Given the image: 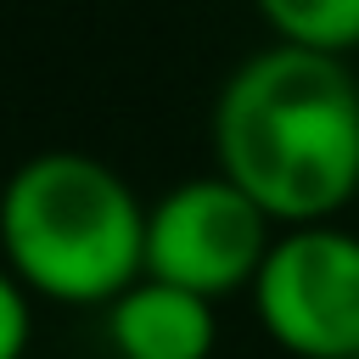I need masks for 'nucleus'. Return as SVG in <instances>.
<instances>
[{"mask_svg": "<svg viewBox=\"0 0 359 359\" xmlns=\"http://www.w3.org/2000/svg\"><path fill=\"white\" fill-rule=\"evenodd\" d=\"M213 151L269 219L325 224L359 191V79L342 56L269 45L224 79Z\"/></svg>", "mask_w": 359, "mask_h": 359, "instance_id": "f257e3e1", "label": "nucleus"}, {"mask_svg": "<svg viewBox=\"0 0 359 359\" xmlns=\"http://www.w3.org/2000/svg\"><path fill=\"white\" fill-rule=\"evenodd\" d=\"M258 17L280 34V45L348 56L359 45V0H252Z\"/></svg>", "mask_w": 359, "mask_h": 359, "instance_id": "423d86ee", "label": "nucleus"}, {"mask_svg": "<svg viewBox=\"0 0 359 359\" xmlns=\"http://www.w3.org/2000/svg\"><path fill=\"white\" fill-rule=\"evenodd\" d=\"M269 213L230 185L224 174L180 180L146 208V258L140 275L185 286L196 297H219L236 286H252L264 252H269Z\"/></svg>", "mask_w": 359, "mask_h": 359, "instance_id": "20e7f679", "label": "nucleus"}, {"mask_svg": "<svg viewBox=\"0 0 359 359\" xmlns=\"http://www.w3.org/2000/svg\"><path fill=\"white\" fill-rule=\"evenodd\" d=\"M264 331L303 359L359 353V236L342 224H292L252 275Z\"/></svg>", "mask_w": 359, "mask_h": 359, "instance_id": "7ed1b4c3", "label": "nucleus"}, {"mask_svg": "<svg viewBox=\"0 0 359 359\" xmlns=\"http://www.w3.org/2000/svg\"><path fill=\"white\" fill-rule=\"evenodd\" d=\"M348 359H359V353H348Z\"/></svg>", "mask_w": 359, "mask_h": 359, "instance_id": "6e6552de", "label": "nucleus"}, {"mask_svg": "<svg viewBox=\"0 0 359 359\" xmlns=\"http://www.w3.org/2000/svg\"><path fill=\"white\" fill-rule=\"evenodd\" d=\"M6 269L62 303H112L140 280L146 208L118 168L84 151H39L0 191Z\"/></svg>", "mask_w": 359, "mask_h": 359, "instance_id": "f03ea898", "label": "nucleus"}, {"mask_svg": "<svg viewBox=\"0 0 359 359\" xmlns=\"http://www.w3.org/2000/svg\"><path fill=\"white\" fill-rule=\"evenodd\" d=\"M28 337H34L28 292H22V280H17V275L0 264V359H22Z\"/></svg>", "mask_w": 359, "mask_h": 359, "instance_id": "0eeeda50", "label": "nucleus"}, {"mask_svg": "<svg viewBox=\"0 0 359 359\" xmlns=\"http://www.w3.org/2000/svg\"><path fill=\"white\" fill-rule=\"evenodd\" d=\"M107 337L118 359H208L219 342V320L208 297L140 275L107 303Z\"/></svg>", "mask_w": 359, "mask_h": 359, "instance_id": "39448f33", "label": "nucleus"}]
</instances>
